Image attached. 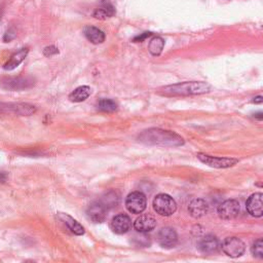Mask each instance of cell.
Returning a JSON list of instances; mask_svg holds the SVG:
<instances>
[{
	"instance_id": "obj_3",
	"label": "cell",
	"mask_w": 263,
	"mask_h": 263,
	"mask_svg": "<svg viewBox=\"0 0 263 263\" xmlns=\"http://www.w3.org/2000/svg\"><path fill=\"white\" fill-rule=\"evenodd\" d=\"M35 85V80L32 77H3L0 79V87L3 90L16 92V91H24L32 88Z\"/></svg>"
},
{
	"instance_id": "obj_6",
	"label": "cell",
	"mask_w": 263,
	"mask_h": 263,
	"mask_svg": "<svg viewBox=\"0 0 263 263\" xmlns=\"http://www.w3.org/2000/svg\"><path fill=\"white\" fill-rule=\"evenodd\" d=\"M221 249L224 252V254H226L227 256L232 258H238L244 254L246 250V245L239 238L232 237V238H227L223 241L221 245Z\"/></svg>"
},
{
	"instance_id": "obj_5",
	"label": "cell",
	"mask_w": 263,
	"mask_h": 263,
	"mask_svg": "<svg viewBox=\"0 0 263 263\" xmlns=\"http://www.w3.org/2000/svg\"><path fill=\"white\" fill-rule=\"evenodd\" d=\"M0 112L18 115V117H29L36 112V107L28 103L0 102Z\"/></svg>"
},
{
	"instance_id": "obj_7",
	"label": "cell",
	"mask_w": 263,
	"mask_h": 263,
	"mask_svg": "<svg viewBox=\"0 0 263 263\" xmlns=\"http://www.w3.org/2000/svg\"><path fill=\"white\" fill-rule=\"evenodd\" d=\"M196 157L199 158L203 163L207 164L209 167L217 168V169H226L234 167L235 164L239 162L237 158H229V157H216L211 156L204 153H197Z\"/></svg>"
},
{
	"instance_id": "obj_12",
	"label": "cell",
	"mask_w": 263,
	"mask_h": 263,
	"mask_svg": "<svg viewBox=\"0 0 263 263\" xmlns=\"http://www.w3.org/2000/svg\"><path fill=\"white\" fill-rule=\"evenodd\" d=\"M107 211L108 209L100 201H97L89 206L87 210V214L89 219L92 220L93 222L102 223L106 219Z\"/></svg>"
},
{
	"instance_id": "obj_28",
	"label": "cell",
	"mask_w": 263,
	"mask_h": 263,
	"mask_svg": "<svg viewBox=\"0 0 263 263\" xmlns=\"http://www.w3.org/2000/svg\"><path fill=\"white\" fill-rule=\"evenodd\" d=\"M151 35H152V33H151V32H144V33H142L141 35L136 36V37L133 39V41H134V42H142L143 40H145V39L148 38V37H150Z\"/></svg>"
},
{
	"instance_id": "obj_13",
	"label": "cell",
	"mask_w": 263,
	"mask_h": 263,
	"mask_svg": "<svg viewBox=\"0 0 263 263\" xmlns=\"http://www.w3.org/2000/svg\"><path fill=\"white\" fill-rule=\"evenodd\" d=\"M110 227L113 230V233L118 235H125L132 227V220L126 214H119L111 220Z\"/></svg>"
},
{
	"instance_id": "obj_26",
	"label": "cell",
	"mask_w": 263,
	"mask_h": 263,
	"mask_svg": "<svg viewBox=\"0 0 263 263\" xmlns=\"http://www.w3.org/2000/svg\"><path fill=\"white\" fill-rule=\"evenodd\" d=\"M59 54V49L58 47H56L55 45H51V46H46L44 49H43V55L45 57H52L54 55H57Z\"/></svg>"
},
{
	"instance_id": "obj_30",
	"label": "cell",
	"mask_w": 263,
	"mask_h": 263,
	"mask_svg": "<svg viewBox=\"0 0 263 263\" xmlns=\"http://www.w3.org/2000/svg\"><path fill=\"white\" fill-rule=\"evenodd\" d=\"M6 177L7 175L4 172H0V181H1V182H4V181L6 180Z\"/></svg>"
},
{
	"instance_id": "obj_25",
	"label": "cell",
	"mask_w": 263,
	"mask_h": 263,
	"mask_svg": "<svg viewBox=\"0 0 263 263\" xmlns=\"http://www.w3.org/2000/svg\"><path fill=\"white\" fill-rule=\"evenodd\" d=\"M252 254L256 258H263V241L262 239H258L252 246Z\"/></svg>"
},
{
	"instance_id": "obj_23",
	"label": "cell",
	"mask_w": 263,
	"mask_h": 263,
	"mask_svg": "<svg viewBox=\"0 0 263 263\" xmlns=\"http://www.w3.org/2000/svg\"><path fill=\"white\" fill-rule=\"evenodd\" d=\"M163 46H164V40L159 36H155L150 40L149 44H148V51L150 52L152 56L157 57L161 54Z\"/></svg>"
},
{
	"instance_id": "obj_29",
	"label": "cell",
	"mask_w": 263,
	"mask_h": 263,
	"mask_svg": "<svg viewBox=\"0 0 263 263\" xmlns=\"http://www.w3.org/2000/svg\"><path fill=\"white\" fill-rule=\"evenodd\" d=\"M262 101H263V98H262L261 96H258V97L254 98V100H253L252 102H253V103H255V104H261V103H262Z\"/></svg>"
},
{
	"instance_id": "obj_4",
	"label": "cell",
	"mask_w": 263,
	"mask_h": 263,
	"mask_svg": "<svg viewBox=\"0 0 263 263\" xmlns=\"http://www.w3.org/2000/svg\"><path fill=\"white\" fill-rule=\"evenodd\" d=\"M153 209L160 216L168 217L173 215L177 210V204L169 194H157L153 200Z\"/></svg>"
},
{
	"instance_id": "obj_1",
	"label": "cell",
	"mask_w": 263,
	"mask_h": 263,
	"mask_svg": "<svg viewBox=\"0 0 263 263\" xmlns=\"http://www.w3.org/2000/svg\"><path fill=\"white\" fill-rule=\"evenodd\" d=\"M138 140L146 145L162 147H177L184 144L183 138L174 132L155 128L142 132Z\"/></svg>"
},
{
	"instance_id": "obj_21",
	"label": "cell",
	"mask_w": 263,
	"mask_h": 263,
	"mask_svg": "<svg viewBox=\"0 0 263 263\" xmlns=\"http://www.w3.org/2000/svg\"><path fill=\"white\" fill-rule=\"evenodd\" d=\"M92 89L88 86H81L76 88L70 95H69V100L74 103L84 102L91 96Z\"/></svg>"
},
{
	"instance_id": "obj_17",
	"label": "cell",
	"mask_w": 263,
	"mask_h": 263,
	"mask_svg": "<svg viewBox=\"0 0 263 263\" xmlns=\"http://www.w3.org/2000/svg\"><path fill=\"white\" fill-rule=\"evenodd\" d=\"M57 217L66 225L69 230H71V233H73L76 236H82L85 235V228L79 222H77L74 218H72L68 214L65 213H58Z\"/></svg>"
},
{
	"instance_id": "obj_2",
	"label": "cell",
	"mask_w": 263,
	"mask_h": 263,
	"mask_svg": "<svg viewBox=\"0 0 263 263\" xmlns=\"http://www.w3.org/2000/svg\"><path fill=\"white\" fill-rule=\"evenodd\" d=\"M211 91V86L204 81H185L180 84L172 85L161 88L157 93L166 97H179V96H192L203 95Z\"/></svg>"
},
{
	"instance_id": "obj_31",
	"label": "cell",
	"mask_w": 263,
	"mask_h": 263,
	"mask_svg": "<svg viewBox=\"0 0 263 263\" xmlns=\"http://www.w3.org/2000/svg\"><path fill=\"white\" fill-rule=\"evenodd\" d=\"M0 19H1V15H0Z\"/></svg>"
},
{
	"instance_id": "obj_8",
	"label": "cell",
	"mask_w": 263,
	"mask_h": 263,
	"mask_svg": "<svg viewBox=\"0 0 263 263\" xmlns=\"http://www.w3.org/2000/svg\"><path fill=\"white\" fill-rule=\"evenodd\" d=\"M146 196L140 191L130 193L126 200V207L128 211L132 214H141L146 209Z\"/></svg>"
},
{
	"instance_id": "obj_14",
	"label": "cell",
	"mask_w": 263,
	"mask_h": 263,
	"mask_svg": "<svg viewBox=\"0 0 263 263\" xmlns=\"http://www.w3.org/2000/svg\"><path fill=\"white\" fill-rule=\"evenodd\" d=\"M197 247H199V249L202 253L207 255H213L219 251L220 244L216 237L206 236L200 240Z\"/></svg>"
},
{
	"instance_id": "obj_24",
	"label": "cell",
	"mask_w": 263,
	"mask_h": 263,
	"mask_svg": "<svg viewBox=\"0 0 263 263\" xmlns=\"http://www.w3.org/2000/svg\"><path fill=\"white\" fill-rule=\"evenodd\" d=\"M97 108L102 112H114L118 110V103L111 99H101L97 104Z\"/></svg>"
},
{
	"instance_id": "obj_16",
	"label": "cell",
	"mask_w": 263,
	"mask_h": 263,
	"mask_svg": "<svg viewBox=\"0 0 263 263\" xmlns=\"http://www.w3.org/2000/svg\"><path fill=\"white\" fill-rule=\"evenodd\" d=\"M188 212L190 216L199 219L204 216H206L209 212V205L208 203L203 199H195L193 200L188 207Z\"/></svg>"
},
{
	"instance_id": "obj_15",
	"label": "cell",
	"mask_w": 263,
	"mask_h": 263,
	"mask_svg": "<svg viewBox=\"0 0 263 263\" xmlns=\"http://www.w3.org/2000/svg\"><path fill=\"white\" fill-rule=\"evenodd\" d=\"M156 226V220L150 215H141L134 222V228L140 234L150 233Z\"/></svg>"
},
{
	"instance_id": "obj_27",
	"label": "cell",
	"mask_w": 263,
	"mask_h": 263,
	"mask_svg": "<svg viewBox=\"0 0 263 263\" xmlns=\"http://www.w3.org/2000/svg\"><path fill=\"white\" fill-rule=\"evenodd\" d=\"M15 36H16V33H15L14 29L10 28V29H8V30L5 32V34H4V36H3V41H4V42H9V41L13 40V39L15 38Z\"/></svg>"
},
{
	"instance_id": "obj_11",
	"label": "cell",
	"mask_w": 263,
	"mask_h": 263,
	"mask_svg": "<svg viewBox=\"0 0 263 263\" xmlns=\"http://www.w3.org/2000/svg\"><path fill=\"white\" fill-rule=\"evenodd\" d=\"M246 209L251 216L260 218L263 215V194L258 192L252 194L246 203Z\"/></svg>"
},
{
	"instance_id": "obj_18",
	"label": "cell",
	"mask_w": 263,
	"mask_h": 263,
	"mask_svg": "<svg viewBox=\"0 0 263 263\" xmlns=\"http://www.w3.org/2000/svg\"><path fill=\"white\" fill-rule=\"evenodd\" d=\"M29 53V49L28 47H24V48H21L19 52L14 53L10 59L4 64L3 66V69L6 70V71H11L13 69H15L18 66L26 59L27 55Z\"/></svg>"
},
{
	"instance_id": "obj_19",
	"label": "cell",
	"mask_w": 263,
	"mask_h": 263,
	"mask_svg": "<svg viewBox=\"0 0 263 263\" xmlns=\"http://www.w3.org/2000/svg\"><path fill=\"white\" fill-rule=\"evenodd\" d=\"M115 14V8L113 5L108 2L107 0H103L101 2V6L98 7L94 12V18L98 20H106L108 18H111Z\"/></svg>"
},
{
	"instance_id": "obj_22",
	"label": "cell",
	"mask_w": 263,
	"mask_h": 263,
	"mask_svg": "<svg viewBox=\"0 0 263 263\" xmlns=\"http://www.w3.org/2000/svg\"><path fill=\"white\" fill-rule=\"evenodd\" d=\"M99 201H100L109 210L111 208L117 207L120 204L121 197H120V194L118 191L109 190V191L105 192Z\"/></svg>"
},
{
	"instance_id": "obj_20",
	"label": "cell",
	"mask_w": 263,
	"mask_h": 263,
	"mask_svg": "<svg viewBox=\"0 0 263 263\" xmlns=\"http://www.w3.org/2000/svg\"><path fill=\"white\" fill-rule=\"evenodd\" d=\"M85 35L88 40L94 44L103 43L105 40V33L94 26H88L85 28Z\"/></svg>"
},
{
	"instance_id": "obj_10",
	"label": "cell",
	"mask_w": 263,
	"mask_h": 263,
	"mask_svg": "<svg viewBox=\"0 0 263 263\" xmlns=\"http://www.w3.org/2000/svg\"><path fill=\"white\" fill-rule=\"evenodd\" d=\"M157 242L162 248L171 249L177 245L178 236L173 228L163 227L157 234Z\"/></svg>"
},
{
	"instance_id": "obj_9",
	"label": "cell",
	"mask_w": 263,
	"mask_h": 263,
	"mask_svg": "<svg viewBox=\"0 0 263 263\" xmlns=\"http://www.w3.org/2000/svg\"><path fill=\"white\" fill-rule=\"evenodd\" d=\"M240 213V203L236 200H227L218 208V215L223 220H232L238 217Z\"/></svg>"
}]
</instances>
